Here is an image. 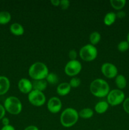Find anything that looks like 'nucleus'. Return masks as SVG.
<instances>
[{"label":"nucleus","mask_w":129,"mask_h":130,"mask_svg":"<svg viewBox=\"0 0 129 130\" xmlns=\"http://www.w3.org/2000/svg\"><path fill=\"white\" fill-rule=\"evenodd\" d=\"M90 91L94 96L98 98L107 96L110 91V86L105 80L102 79H96L90 85Z\"/></svg>","instance_id":"f257e3e1"},{"label":"nucleus","mask_w":129,"mask_h":130,"mask_svg":"<svg viewBox=\"0 0 129 130\" xmlns=\"http://www.w3.org/2000/svg\"><path fill=\"white\" fill-rule=\"evenodd\" d=\"M49 73L48 66L40 62L32 63L29 69V75L33 80L46 79Z\"/></svg>","instance_id":"f03ea898"},{"label":"nucleus","mask_w":129,"mask_h":130,"mask_svg":"<svg viewBox=\"0 0 129 130\" xmlns=\"http://www.w3.org/2000/svg\"><path fill=\"white\" fill-rule=\"evenodd\" d=\"M79 118L78 112L73 108H67L61 112L60 123L64 128H70L77 123Z\"/></svg>","instance_id":"7ed1b4c3"},{"label":"nucleus","mask_w":129,"mask_h":130,"mask_svg":"<svg viewBox=\"0 0 129 130\" xmlns=\"http://www.w3.org/2000/svg\"><path fill=\"white\" fill-rule=\"evenodd\" d=\"M4 108L6 112L12 115H18L22 110V104L18 98L10 96L4 102Z\"/></svg>","instance_id":"20e7f679"},{"label":"nucleus","mask_w":129,"mask_h":130,"mask_svg":"<svg viewBox=\"0 0 129 130\" xmlns=\"http://www.w3.org/2000/svg\"><path fill=\"white\" fill-rule=\"evenodd\" d=\"M81 59L85 62H91L96 58L97 56V50L96 46L91 44H87L81 48L79 52Z\"/></svg>","instance_id":"39448f33"},{"label":"nucleus","mask_w":129,"mask_h":130,"mask_svg":"<svg viewBox=\"0 0 129 130\" xmlns=\"http://www.w3.org/2000/svg\"><path fill=\"white\" fill-rule=\"evenodd\" d=\"M107 102L111 106L120 105L125 100V93L119 89L111 90L107 95Z\"/></svg>","instance_id":"423d86ee"},{"label":"nucleus","mask_w":129,"mask_h":130,"mask_svg":"<svg viewBox=\"0 0 129 130\" xmlns=\"http://www.w3.org/2000/svg\"><path fill=\"white\" fill-rule=\"evenodd\" d=\"M28 100L34 106L40 107L45 104L46 99L43 92L33 90L28 94Z\"/></svg>","instance_id":"0eeeda50"},{"label":"nucleus","mask_w":129,"mask_h":130,"mask_svg":"<svg viewBox=\"0 0 129 130\" xmlns=\"http://www.w3.org/2000/svg\"><path fill=\"white\" fill-rule=\"evenodd\" d=\"M82 70V64L77 60H70L67 62L64 67V72L68 76L75 77Z\"/></svg>","instance_id":"6e6552de"},{"label":"nucleus","mask_w":129,"mask_h":130,"mask_svg":"<svg viewBox=\"0 0 129 130\" xmlns=\"http://www.w3.org/2000/svg\"><path fill=\"white\" fill-rule=\"evenodd\" d=\"M101 72L102 74L108 79H113L118 75V69L116 66L111 63L106 62L101 66Z\"/></svg>","instance_id":"1a4fd4ad"},{"label":"nucleus","mask_w":129,"mask_h":130,"mask_svg":"<svg viewBox=\"0 0 129 130\" xmlns=\"http://www.w3.org/2000/svg\"><path fill=\"white\" fill-rule=\"evenodd\" d=\"M62 107V103L60 99L56 96L49 99L47 103V108L52 114H57L61 110Z\"/></svg>","instance_id":"9d476101"},{"label":"nucleus","mask_w":129,"mask_h":130,"mask_svg":"<svg viewBox=\"0 0 129 130\" xmlns=\"http://www.w3.org/2000/svg\"><path fill=\"white\" fill-rule=\"evenodd\" d=\"M18 88L24 94H29L33 90L32 83L27 78H22L18 83Z\"/></svg>","instance_id":"9b49d317"},{"label":"nucleus","mask_w":129,"mask_h":130,"mask_svg":"<svg viewBox=\"0 0 129 130\" xmlns=\"http://www.w3.org/2000/svg\"><path fill=\"white\" fill-rule=\"evenodd\" d=\"M10 88V81L7 77L0 76V95H3L8 91Z\"/></svg>","instance_id":"f8f14e48"},{"label":"nucleus","mask_w":129,"mask_h":130,"mask_svg":"<svg viewBox=\"0 0 129 130\" xmlns=\"http://www.w3.org/2000/svg\"><path fill=\"white\" fill-rule=\"evenodd\" d=\"M71 88L69 83H61L57 86L56 92L59 96H65L70 92Z\"/></svg>","instance_id":"ddd939ff"},{"label":"nucleus","mask_w":129,"mask_h":130,"mask_svg":"<svg viewBox=\"0 0 129 130\" xmlns=\"http://www.w3.org/2000/svg\"><path fill=\"white\" fill-rule=\"evenodd\" d=\"M109 104L107 101L101 100L97 102L94 107L95 111L99 114H102L106 112L109 108Z\"/></svg>","instance_id":"4468645a"},{"label":"nucleus","mask_w":129,"mask_h":130,"mask_svg":"<svg viewBox=\"0 0 129 130\" xmlns=\"http://www.w3.org/2000/svg\"><path fill=\"white\" fill-rule=\"evenodd\" d=\"M32 83L33 90H36V91L42 92L44 90L46 89L47 86H48V83L45 79L34 80Z\"/></svg>","instance_id":"2eb2a0df"},{"label":"nucleus","mask_w":129,"mask_h":130,"mask_svg":"<svg viewBox=\"0 0 129 130\" xmlns=\"http://www.w3.org/2000/svg\"><path fill=\"white\" fill-rule=\"evenodd\" d=\"M10 30L13 35L19 36L24 34V28L22 25L18 23H13L10 27Z\"/></svg>","instance_id":"dca6fc26"},{"label":"nucleus","mask_w":129,"mask_h":130,"mask_svg":"<svg viewBox=\"0 0 129 130\" xmlns=\"http://www.w3.org/2000/svg\"><path fill=\"white\" fill-rule=\"evenodd\" d=\"M115 84L119 90H122L126 87L127 82L123 75L118 74L115 77Z\"/></svg>","instance_id":"f3484780"},{"label":"nucleus","mask_w":129,"mask_h":130,"mask_svg":"<svg viewBox=\"0 0 129 130\" xmlns=\"http://www.w3.org/2000/svg\"><path fill=\"white\" fill-rule=\"evenodd\" d=\"M116 19V13L112 11L107 13L104 17V23L107 26H110L115 23Z\"/></svg>","instance_id":"a211bd4d"},{"label":"nucleus","mask_w":129,"mask_h":130,"mask_svg":"<svg viewBox=\"0 0 129 130\" xmlns=\"http://www.w3.org/2000/svg\"><path fill=\"white\" fill-rule=\"evenodd\" d=\"M11 19V15L8 11H0V24L5 25L7 24L10 22Z\"/></svg>","instance_id":"6ab92c4d"},{"label":"nucleus","mask_w":129,"mask_h":130,"mask_svg":"<svg viewBox=\"0 0 129 130\" xmlns=\"http://www.w3.org/2000/svg\"><path fill=\"white\" fill-rule=\"evenodd\" d=\"M80 118L82 119H90L92 118L94 115V111L90 108H85V109H82L80 111L78 112Z\"/></svg>","instance_id":"aec40b11"},{"label":"nucleus","mask_w":129,"mask_h":130,"mask_svg":"<svg viewBox=\"0 0 129 130\" xmlns=\"http://www.w3.org/2000/svg\"><path fill=\"white\" fill-rule=\"evenodd\" d=\"M110 4L114 9L116 10H120L125 6L126 1L125 0H111Z\"/></svg>","instance_id":"412c9836"},{"label":"nucleus","mask_w":129,"mask_h":130,"mask_svg":"<svg viewBox=\"0 0 129 130\" xmlns=\"http://www.w3.org/2000/svg\"><path fill=\"white\" fill-rule=\"evenodd\" d=\"M89 40L92 45L95 46L101 40V34L97 31L93 32L89 36Z\"/></svg>","instance_id":"4be33fe9"},{"label":"nucleus","mask_w":129,"mask_h":130,"mask_svg":"<svg viewBox=\"0 0 129 130\" xmlns=\"http://www.w3.org/2000/svg\"><path fill=\"white\" fill-rule=\"evenodd\" d=\"M46 81H47L48 83L51 84V85H56L59 81V77L56 74L53 73V72H49V74L46 78Z\"/></svg>","instance_id":"5701e85b"},{"label":"nucleus","mask_w":129,"mask_h":130,"mask_svg":"<svg viewBox=\"0 0 129 130\" xmlns=\"http://www.w3.org/2000/svg\"><path fill=\"white\" fill-rule=\"evenodd\" d=\"M117 48L120 52H125L128 50L129 43L127 41H122L118 43Z\"/></svg>","instance_id":"b1692460"},{"label":"nucleus","mask_w":129,"mask_h":130,"mask_svg":"<svg viewBox=\"0 0 129 130\" xmlns=\"http://www.w3.org/2000/svg\"><path fill=\"white\" fill-rule=\"evenodd\" d=\"M81 83V81L79 78L76 77H73L70 81V85L71 88H77L80 86Z\"/></svg>","instance_id":"393cba45"},{"label":"nucleus","mask_w":129,"mask_h":130,"mask_svg":"<svg viewBox=\"0 0 129 130\" xmlns=\"http://www.w3.org/2000/svg\"><path fill=\"white\" fill-rule=\"evenodd\" d=\"M59 6L61 8L62 10H67L70 6V1L68 0H61V1H60Z\"/></svg>","instance_id":"a878e982"},{"label":"nucleus","mask_w":129,"mask_h":130,"mask_svg":"<svg viewBox=\"0 0 129 130\" xmlns=\"http://www.w3.org/2000/svg\"><path fill=\"white\" fill-rule=\"evenodd\" d=\"M123 108L127 114H129V97L125 99L123 102Z\"/></svg>","instance_id":"bb28decb"},{"label":"nucleus","mask_w":129,"mask_h":130,"mask_svg":"<svg viewBox=\"0 0 129 130\" xmlns=\"http://www.w3.org/2000/svg\"><path fill=\"white\" fill-rule=\"evenodd\" d=\"M68 57L70 58V60H77V53L75 50H72L68 53Z\"/></svg>","instance_id":"cd10ccee"},{"label":"nucleus","mask_w":129,"mask_h":130,"mask_svg":"<svg viewBox=\"0 0 129 130\" xmlns=\"http://www.w3.org/2000/svg\"><path fill=\"white\" fill-rule=\"evenodd\" d=\"M5 114H6V110L4 108V106L0 104V120H1L5 117Z\"/></svg>","instance_id":"c85d7f7f"},{"label":"nucleus","mask_w":129,"mask_h":130,"mask_svg":"<svg viewBox=\"0 0 129 130\" xmlns=\"http://www.w3.org/2000/svg\"><path fill=\"white\" fill-rule=\"evenodd\" d=\"M1 122H2V124L3 125V126L10 125V119L8 118H6V117H4V118L1 119Z\"/></svg>","instance_id":"c756f323"},{"label":"nucleus","mask_w":129,"mask_h":130,"mask_svg":"<svg viewBox=\"0 0 129 130\" xmlns=\"http://www.w3.org/2000/svg\"><path fill=\"white\" fill-rule=\"evenodd\" d=\"M116 17L119 18V19H122V18H124L126 15V13H125V11H119L117 13H116Z\"/></svg>","instance_id":"7c9ffc66"},{"label":"nucleus","mask_w":129,"mask_h":130,"mask_svg":"<svg viewBox=\"0 0 129 130\" xmlns=\"http://www.w3.org/2000/svg\"><path fill=\"white\" fill-rule=\"evenodd\" d=\"M1 130H15V128L12 125L10 124V125L3 126Z\"/></svg>","instance_id":"2f4dec72"},{"label":"nucleus","mask_w":129,"mask_h":130,"mask_svg":"<svg viewBox=\"0 0 129 130\" xmlns=\"http://www.w3.org/2000/svg\"><path fill=\"white\" fill-rule=\"evenodd\" d=\"M24 130H39V128L37 126L34 125H30L29 126L26 127Z\"/></svg>","instance_id":"473e14b6"},{"label":"nucleus","mask_w":129,"mask_h":130,"mask_svg":"<svg viewBox=\"0 0 129 130\" xmlns=\"http://www.w3.org/2000/svg\"><path fill=\"white\" fill-rule=\"evenodd\" d=\"M51 3L53 6H59V4H60V1H59V0H51Z\"/></svg>","instance_id":"72a5a7b5"},{"label":"nucleus","mask_w":129,"mask_h":130,"mask_svg":"<svg viewBox=\"0 0 129 130\" xmlns=\"http://www.w3.org/2000/svg\"><path fill=\"white\" fill-rule=\"evenodd\" d=\"M127 42L128 43H129V32H128V34H127Z\"/></svg>","instance_id":"f704fd0d"},{"label":"nucleus","mask_w":129,"mask_h":130,"mask_svg":"<svg viewBox=\"0 0 129 130\" xmlns=\"http://www.w3.org/2000/svg\"><path fill=\"white\" fill-rule=\"evenodd\" d=\"M98 130H102V129H98Z\"/></svg>","instance_id":"c9c22d12"}]
</instances>
